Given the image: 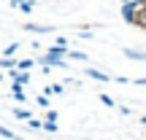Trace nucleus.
Here are the masks:
<instances>
[{"instance_id":"nucleus-9","label":"nucleus","mask_w":146,"mask_h":140,"mask_svg":"<svg viewBox=\"0 0 146 140\" xmlns=\"http://www.w3.org/2000/svg\"><path fill=\"white\" fill-rule=\"evenodd\" d=\"M35 5H38V0H22L16 8H19L22 14H33V8H35Z\"/></svg>"},{"instance_id":"nucleus-11","label":"nucleus","mask_w":146,"mask_h":140,"mask_svg":"<svg viewBox=\"0 0 146 140\" xmlns=\"http://www.w3.org/2000/svg\"><path fill=\"white\" fill-rule=\"evenodd\" d=\"M62 92H65L62 83H49V86H46V94H49V97H52V94H57V97H60Z\"/></svg>"},{"instance_id":"nucleus-23","label":"nucleus","mask_w":146,"mask_h":140,"mask_svg":"<svg viewBox=\"0 0 146 140\" xmlns=\"http://www.w3.org/2000/svg\"><path fill=\"white\" fill-rule=\"evenodd\" d=\"M8 3H11V8H16V5L22 3V0H8Z\"/></svg>"},{"instance_id":"nucleus-10","label":"nucleus","mask_w":146,"mask_h":140,"mask_svg":"<svg viewBox=\"0 0 146 140\" xmlns=\"http://www.w3.org/2000/svg\"><path fill=\"white\" fill-rule=\"evenodd\" d=\"M16 62H19L16 57H0V70H11V68H16Z\"/></svg>"},{"instance_id":"nucleus-20","label":"nucleus","mask_w":146,"mask_h":140,"mask_svg":"<svg viewBox=\"0 0 146 140\" xmlns=\"http://www.w3.org/2000/svg\"><path fill=\"white\" fill-rule=\"evenodd\" d=\"M0 137H5V140H14V132H11V129H5V127L0 124Z\"/></svg>"},{"instance_id":"nucleus-12","label":"nucleus","mask_w":146,"mask_h":140,"mask_svg":"<svg viewBox=\"0 0 146 140\" xmlns=\"http://www.w3.org/2000/svg\"><path fill=\"white\" fill-rule=\"evenodd\" d=\"M57 129H60L57 121H43V132H49V135H57Z\"/></svg>"},{"instance_id":"nucleus-19","label":"nucleus","mask_w":146,"mask_h":140,"mask_svg":"<svg viewBox=\"0 0 146 140\" xmlns=\"http://www.w3.org/2000/svg\"><path fill=\"white\" fill-rule=\"evenodd\" d=\"M11 94H14V100H16V103H25V92H22V89H14V92H11Z\"/></svg>"},{"instance_id":"nucleus-6","label":"nucleus","mask_w":146,"mask_h":140,"mask_svg":"<svg viewBox=\"0 0 146 140\" xmlns=\"http://www.w3.org/2000/svg\"><path fill=\"white\" fill-rule=\"evenodd\" d=\"M122 54H125L127 59H133V62H146V51H141V49H122Z\"/></svg>"},{"instance_id":"nucleus-3","label":"nucleus","mask_w":146,"mask_h":140,"mask_svg":"<svg viewBox=\"0 0 146 140\" xmlns=\"http://www.w3.org/2000/svg\"><path fill=\"white\" fill-rule=\"evenodd\" d=\"M5 73H8V76H11V81H14V83H19L22 89H25L27 83H30V70H19V68H11V70H5Z\"/></svg>"},{"instance_id":"nucleus-25","label":"nucleus","mask_w":146,"mask_h":140,"mask_svg":"<svg viewBox=\"0 0 146 140\" xmlns=\"http://www.w3.org/2000/svg\"><path fill=\"white\" fill-rule=\"evenodd\" d=\"M38 3H43V0H38Z\"/></svg>"},{"instance_id":"nucleus-16","label":"nucleus","mask_w":146,"mask_h":140,"mask_svg":"<svg viewBox=\"0 0 146 140\" xmlns=\"http://www.w3.org/2000/svg\"><path fill=\"white\" fill-rule=\"evenodd\" d=\"M35 103H38V108H49V94H38Z\"/></svg>"},{"instance_id":"nucleus-22","label":"nucleus","mask_w":146,"mask_h":140,"mask_svg":"<svg viewBox=\"0 0 146 140\" xmlns=\"http://www.w3.org/2000/svg\"><path fill=\"white\" fill-rule=\"evenodd\" d=\"M133 83H138V86H146V76H141V78H130Z\"/></svg>"},{"instance_id":"nucleus-1","label":"nucleus","mask_w":146,"mask_h":140,"mask_svg":"<svg viewBox=\"0 0 146 140\" xmlns=\"http://www.w3.org/2000/svg\"><path fill=\"white\" fill-rule=\"evenodd\" d=\"M38 65H46V68H68V59L57 57V54H52V51H46L43 57H38Z\"/></svg>"},{"instance_id":"nucleus-21","label":"nucleus","mask_w":146,"mask_h":140,"mask_svg":"<svg viewBox=\"0 0 146 140\" xmlns=\"http://www.w3.org/2000/svg\"><path fill=\"white\" fill-rule=\"evenodd\" d=\"M60 116H57V110H46V116H43V121H57Z\"/></svg>"},{"instance_id":"nucleus-15","label":"nucleus","mask_w":146,"mask_h":140,"mask_svg":"<svg viewBox=\"0 0 146 140\" xmlns=\"http://www.w3.org/2000/svg\"><path fill=\"white\" fill-rule=\"evenodd\" d=\"M27 129H33V132H35V129H43V121H38L35 116H33V119L27 121Z\"/></svg>"},{"instance_id":"nucleus-4","label":"nucleus","mask_w":146,"mask_h":140,"mask_svg":"<svg viewBox=\"0 0 146 140\" xmlns=\"http://www.w3.org/2000/svg\"><path fill=\"white\" fill-rule=\"evenodd\" d=\"M84 76H89V78H95V81H100V83H108V81H114V78L108 76V73H103V70H98V68H84Z\"/></svg>"},{"instance_id":"nucleus-13","label":"nucleus","mask_w":146,"mask_h":140,"mask_svg":"<svg viewBox=\"0 0 146 140\" xmlns=\"http://www.w3.org/2000/svg\"><path fill=\"white\" fill-rule=\"evenodd\" d=\"M16 51H19V43H8L3 49V57H16Z\"/></svg>"},{"instance_id":"nucleus-24","label":"nucleus","mask_w":146,"mask_h":140,"mask_svg":"<svg viewBox=\"0 0 146 140\" xmlns=\"http://www.w3.org/2000/svg\"><path fill=\"white\" fill-rule=\"evenodd\" d=\"M141 127H146V116H141Z\"/></svg>"},{"instance_id":"nucleus-17","label":"nucleus","mask_w":146,"mask_h":140,"mask_svg":"<svg viewBox=\"0 0 146 140\" xmlns=\"http://www.w3.org/2000/svg\"><path fill=\"white\" fill-rule=\"evenodd\" d=\"M100 103H103L106 108H114V105H116V103H114V97H108V94H100Z\"/></svg>"},{"instance_id":"nucleus-8","label":"nucleus","mask_w":146,"mask_h":140,"mask_svg":"<svg viewBox=\"0 0 146 140\" xmlns=\"http://www.w3.org/2000/svg\"><path fill=\"white\" fill-rule=\"evenodd\" d=\"M65 59H73V62H89V57H87L84 51H73V49L65 51Z\"/></svg>"},{"instance_id":"nucleus-2","label":"nucleus","mask_w":146,"mask_h":140,"mask_svg":"<svg viewBox=\"0 0 146 140\" xmlns=\"http://www.w3.org/2000/svg\"><path fill=\"white\" fill-rule=\"evenodd\" d=\"M133 27L146 30V0H135V16H133Z\"/></svg>"},{"instance_id":"nucleus-5","label":"nucleus","mask_w":146,"mask_h":140,"mask_svg":"<svg viewBox=\"0 0 146 140\" xmlns=\"http://www.w3.org/2000/svg\"><path fill=\"white\" fill-rule=\"evenodd\" d=\"M25 27L27 32H35V35H46V32H54V27L52 24H33V22H25Z\"/></svg>"},{"instance_id":"nucleus-7","label":"nucleus","mask_w":146,"mask_h":140,"mask_svg":"<svg viewBox=\"0 0 146 140\" xmlns=\"http://www.w3.org/2000/svg\"><path fill=\"white\" fill-rule=\"evenodd\" d=\"M11 113H14V119H19V121H30L33 116H35V113H33L30 108H14Z\"/></svg>"},{"instance_id":"nucleus-18","label":"nucleus","mask_w":146,"mask_h":140,"mask_svg":"<svg viewBox=\"0 0 146 140\" xmlns=\"http://www.w3.org/2000/svg\"><path fill=\"white\" fill-rule=\"evenodd\" d=\"M54 46H62V49H70V41H68V38H62V35H60L57 41H54Z\"/></svg>"},{"instance_id":"nucleus-14","label":"nucleus","mask_w":146,"mask_h":140,"mask_svg":"<svg viewBox=\"0 0 146 140\" xmlns=\"http://www.w3.org/2000/svg\"><path fill=\"white\" fill-rule=\"evenodd\" d=\"M16 68H19V70H33V68H35V59H19Z\"/></svg>"}]
</instances>
